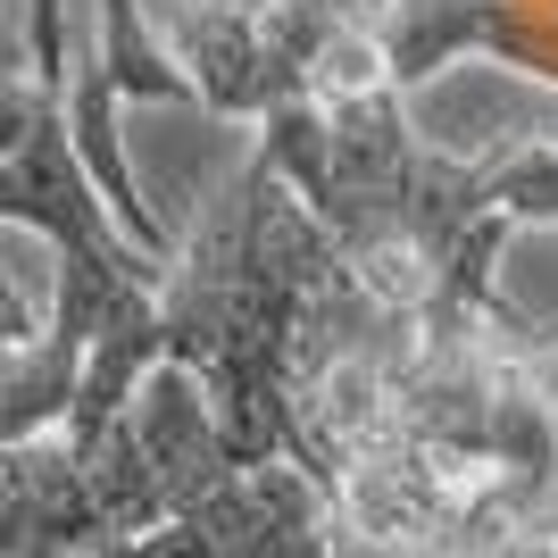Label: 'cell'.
Listing matches in <instances>:
<instances>
[{
    "mask_svg": "<svg viewBox=\"0 0 558 558\" xmlns=\"http://www.w3.org/2000/svg\"><path fill=\"white\" fill-rule=\"evenodd\" d=\"M301 475L384 558H558V326L425 308L308 384Z\"/></svg>",
    "mask_w": 558,
    "mask_h": 558,
    "instance_id": "6da1fadb",
    "label": "cell"
},
{
    "mask_svg": "<svg viewBox=\"0 0 558 558\" xmlns=\"http://www.w3.org/2000/svg\"><path fill=\"white\" fill-rule=\"evenodd\" d=\"M417 317L425 308H392L350 276V258L317 233L301 192L251 150L242 175L192 226V242L167 251L142 359L209 384V425L226 466H292L301 459L292 417L308 384L342 359L400 350Z\"/></svg>",
    "mask_w": 558,
    "mask_h": 558,
    "instance_id": "7a4b0ae2",
    "label": "cell"
},
{
    "mask_svg": "<svg viewBox=\"0 0 558 558\" xmlns=\"http://www.w3.org/2000/svg\"><path fill=\"white\" fill-rule=\"evenodd\" d=\"M258 159L392 308H500V242L558 226V134L434 150L384 68L258 109Z\"/></svg>",
    "mask_w": 558,
    "mask_h": 558,
    "instance_id": "3957f363",
    "label": "cell"
},
{
    "mask_svg": "<svg viewBox=\"0 0 558 558\" xmlns=\"http://www.w3.org/2000/svg\"><path fill=\"white\" fill-rule=\"evenodd\" d=\"M100 558H384L342 525L326 492L301 466L258 459V466H226L192 509H175L167 525L117 542Z\"/></svg>",
    "mask_w": 558,
    "mask_h": 558,
    "instance_id": "277c9868",
    "label": "cell"
},
{
    "mask_svg": "<svg viewBox=\"0 0 558 558\" xmlns=\"http://www.w3.org/2000/svg\"><path fill=\"white\" fill-rule=\"evenodd\" d=\"M0 217H9V150H0ZM34 333H43V317L25 308V292H17V283L0 276V367H9V359H17V350L34 342Z\"/></svg>",
    "mask_w": 558,
    "mask_h": 558,
    "instance_id": "5b68a950",
    "label": "cell"
},
{
    "mask_svg": "<svg viewBox=\"0 0 558 558\" xmlns=\"http://www.w3.org/2000/svg\"><path fill=\"white\" fill-rule=\"evenodd\" d=\"M34 100H43V84L25 75V59L0 50V150H17V134L34 125Z\"/></svg>",
    "mask_w": 558,
    "mask_h": 558,
    "instance_id": "8992f818",
    "label": "cell"
}]
</instances>
